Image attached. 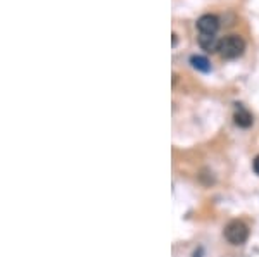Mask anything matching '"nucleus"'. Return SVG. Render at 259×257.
Instances as JSON below:
<instances>
[{"instance_id": "obj_1", "label": "nucleus", "mask_w": 259, "mask_h": 257, "mask_svg": "<svg viewBox=\"0 0 259 257\" xmlns=\"http://www.w3.org/2000/svg\"><path fill=\"white\" fill-rule=\"evenodd\" d=\"M246 50V41L239 35H228L220 40L218 52L223 59H237Z\"/></svg>"}, {"instance_id": "obj_2", "label": "nucleus", "mask_w": 259, "mask_h": 257, "mask_svg": "<svg viewBox=\"0 0 259 257\" xmlns=\"http://www.w3.org/2000/svg\"><path fill=\"white\" fill-rule=\"evenodd\" d=\"M223 235L227 238L228 244L242 245V244H246L247 238H249V226H247L244 221H240V219H234V221H230L227 226H225Z\"/></svg>"}, {"instance_id": "obj_3", "label": "nucleus", "mask_w": 259, "mask_h": 257, "mask_svg": "<svg viewBox=\"0 0 259 257\" xmlns=\"http://www.w3.org/2000/svg\"><path fill=\"white\" fill-rule=\"evenodd\" d=\"M197 29L201 35H216L220 29V17L215 14H204L197 19Z\"/></svg>"}, {"instance_id": "obj_4", "label": "nucleus", "mask_w": 259, "mask_h": 257, "mask_svg": "<svg viewBox=\"0 0 259 257\" xmlns=\"http://www.w3.org/2000/svg\"><path fill=\"white\" fill-rule=\"evenodd\" d=\"M234 121L239 128H251L254 123V118L246 107H242L240 104H237V107H235V114H234Z\"/></svg>"}, {"instance_id": "obj_5", "label": "nucleus", "mask_w": 259, "mask_h": 257, "mask_svg": "<svg viewBox=\"0 0 259 257\" xmlns=\"http://www.w3.org/2000/svg\"><path fill=\"white\" fill-rule=\"evenodd\" d=\"M199 45L206 52H218L220 40L216 38V35H201L199 36Z\"/></svg>"}, {"instance_id": "obj_6", "label": "nucleus", "mask_w": 259, "mask_h": 257, "mask_svg": "<svg viewBox=\"0 0 259 257\" xmlns=\"http://www.w3.org/2000/svg\"><path fill=\"white\" fill-rule=\"evenodd\" d=\"M190 64H192L194 69L201 71V73H209L211 71V62L204 55H192L190 57Z\"/></svg>"}, {"instance_id": "obj_7", "label": "nucleus", "mask_w": 259, "mask_h": 257, "mask_svg": "<svg viewBox=\"0 0 259 257\" xmlns=\"http://www.w3.org/2000/svg\"><path fill=\"white\" fill-rule=\"evenodd\" d=\"M253 169H254V173L256 175H259V156L254 159V162H253Z\"/></svg>"}, {"instance_id": "obj_8", "label": "nucleus", "mask_w": 259, "mask_h": 257, "mask_svg": "<svg viewBox=\"0 0 259 257\" xmlns=\"http://www.w3.org/2000/svg\"><path fill=\"white\" fill-rule=\"evenodd\" d=\"M176 41H178V38H176V35H173V47L176 45Z\"/></svg>"}]
</instances>
